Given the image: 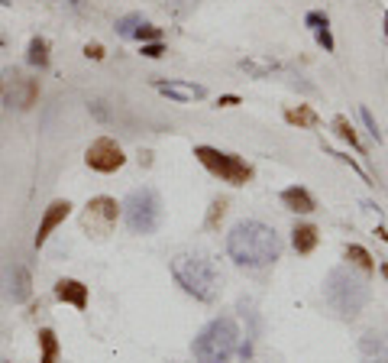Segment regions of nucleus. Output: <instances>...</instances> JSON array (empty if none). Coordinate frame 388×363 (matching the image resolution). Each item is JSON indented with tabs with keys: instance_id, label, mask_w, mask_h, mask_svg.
Returning a JSON list of instances; mask_svg holds the SVG:
<instances>
[{
	"instance_id": "nucleus-1",
	"label": "nucleus",
	"mask_w": 388,
	"mask_h": 363,
	"mask_svg": "<svg viewBox=\"0 0 388 363\" xmlns=\"http://www.w3.org/2000/svg\"><path fill=\"white\" fill-rule=\"evenodd\" d=\"M285 250V240L272 224L256 218L237 221L227 234V257L239 269H265Z\"/></svg>"
},
{
	"instance_id": "nucleus-2",
	"label": "nucleus",
	"mask_w": 388,
	"mask_h": 363,
	"mask_svg": "<svg viewBox=\"0 0 388 363\" xmlns=\"http://www.w3.org/2000/svg\"><path fill=\"white\" fill-rule=\"evenodd\" d=\"M168 269H172L175 283L182 285L191 299L211 305L223 295V273L207 253H178Z\"/></svg>"
},
{
	"instance_id": "nucleus-3",
	"label": "nucleus",
	"mask_w": 388,
	"mask_h": 363,
	"mask_svg": "<svg viewBox=\"0 0 388 363\" xmlns=\"http://www.w3.org/2000/svg\"><path fill=\"white\" fill-rule=\"evenodd\" d=\"M324 302L343 318H356L369 302H373V289L365 283L363 276L353 273V266H333L330 273L324 276Z\"/></svg>"
},
{
	"instance_id": "nucleus-4",
	"label": "nucleus",
	"mask_w": 388,
	"mask_h": 363,
	"mask_svg": "<svg viewBox=\"0 0 388 363\" xmlns=\"http://www.w3.org/2000/svg\"><path fill=\"white\" fill-rule=\"evenodd\" d=\"M239 324L233 315H220L214 321H207L198 331L191 350L198 363H230L239 350Z\"/></svg>"
},
{
	"instance_id": "nucleus-5",
	"label": "nucleus",
	"mask_w": 388,
	"mask_h": 363,
	"mask_svg": "<svg viewBox=\"0 0 388 363\" xmlns=\"http://www.w3.org/2000/svg\"><path fill=\"white\" fill-rule=\"evenodd\" d=\"M120 214L127 221L130 234H156L162 218H165V208H162V195L156 192L152 185H143V188H133V192L120 202Z\"/></svg>"
},
{
	"instance_id": "nucleus-6",
	"label": "nucleus",
	"mask_w": 388,
	"mask_h": 363,
	"mask_svg": "<svg viewBox=\"0 0 388 363\" xmlns=\"http://www.w3.org/2000/svg\"><path fill=\"white\" fill-rule=\"evenodd\" d=\"M194 159H198L214 178H220V182H227V185H233V188L249 185L253 176H256L253 166L246 159H239L237 153H223L217 146H194Z\"/></svg>"
},
{
	"instance_id": "nucleus-7",
	"label": "nucleus",
	"mask_w": 388,
	"mask_h": 363,
	"mask_svg": "<svg viewBox=\"0 0 388 363\" xmlns=\"http://www.w3.org/2000/svg\"><path fill=\"white\" fill-rule=\"evenodd\" d=\"M117 221H120V204L111 195H97L81 211V230L87 237H94V240H104L107 234H113Z\"/></svg>"
},
{
	"instance_id": "nucleus-8",
	"label": "nucleus",
	"mask_w": 388,
	"mask_h": 363,
	"mask_svg": "<svg viewBox=\"0 0 388 363\" xmlns=\"http://www.w3.org/2000/svg\"><path fill=\"white\" fill-rule=\"evenodd\" d=\"M85 162H87V169L101 172V176H111V172L127 166V156H123V149H120V143L113 137H97L85 149Z\"/></svg>"
},
{
	"instance_id": "nucleus-9",
	"label": "nucleus",
	"mask_w": 388,
	"mask_h": 363,
	"mask_svg": "<svg viewBox=\"0 0 388 363\" xmlns=\"http://www.w3.org/2000/svg\"><path fill=\"white\" fill-rule=\"evenodd\" d=\"M0 295L13 305H23L32 299V276L23 263H7L0 269Z\"/></svg>"
},
{
	"instance_id": "nucleus-10",
	"label": "nucleus",
	"mask_w": 388,
	"mask_h": 363,
	"mask_svg": "<svg viewBox=\"0 0 388 363\" xmlns=\"http://www.w3.org/2000/svg\"><path fill=\"white\" fill-rule=\"evenodd\" d=\"M68 214H72V202H68V198H56V202L42 211L39 230H36V240H32V243H36V247H46V240L52 237V230H56V227H62Z\"/></svg>"
},
{
	"instance_id": "nucleus-11",
	"label": "nucleus",
	"mask_w": 388,
	"mask_h": 363,
	"mask_svg": "<svg viewBox=\"0 0 388 363\" xmlns=\"http://www.w3.org/2000/svg\"><path fill=\"white\" fill-rule=\"evenodd\" d=\"M156 91L168 101H178V104H191V101H204L207 97V88L194 85V81H156Z\"/></svg>"
},
{
	"instance_id": "nucleus-12",
	"label": "nucleus",
	"mask_w": 388,
	"mask_h": 363,
	"mask_svg": "<svg viewBox=\"0 0 388 363\" xmlns=\"http://www.w3.org/2000/svg\"><path fill=\"white\" fill-rule=\"evenodd\" d=\"M359 360L363 363H388V331L369 328L359 338Z\"/></svg>"
},
{
	"instance_id": "nucleus-13",
	"label": "nucleus",
	"mask_w": 388,
	"mask_h": 363,
	"mask_svg": "<svg viewBox=\"0 0 388 363\" xmlns=\"http://www.w3.org/2000/svg\"><path fill=\"white\" fill-rule=\"evenodd\" d=\"M52 292H56L58 302H65V305H75L78 312H85L87 302H91V292H87V285L81 283V279H68V276H65V279H58Z\"/></svg>"
},
{
	"instance_id": "nucleus-14",
	"label": "nucleus",
	"mask_w": 388,
	"mask_h": 363,
	"mask_svg": "<svg viewBox=\"0 0 388 363\" xmlns=\"http://www.w3.org/2000/svg\"><path fill=\"white\" fill-rule=\"evenodd\" d=\"M304 26L314 32L317 46L324 49V52H337V42H333V32H330V16L320 13V10H311V13L304 16Z\"/></svg>"
},
{
	"instance_id": "nucleus-15",
	"label": "nucleus",
	"mask_w": 388,
	"mask_h": 363,
	"mask_svg": "<svg viewBox=\"0 0 388 363\" xmlns=\"http://www.w3.org/2000/svg\"><path fill=\"white\" fill-rule=\"evenodd\" d=\"M282 204H285L288 211H294V214H311V211H317V202H314V195L308 192L304 185H288L282 188Z\"/></svg>"
},
{
	"instance_id": "nucleus-16",
	"label": "nucleus",
	"mask_w": 388,
	"mask_h": 363,
	"mask_svg": "<svg viewBox=\"0 0 388 363\" xmlns=\"http://www.w3.org/2000/svg\"><path fill=\"white\" fill-rule=\"evenodd\" d=\"M317 243H320V230H317V224L298 221V224L292 227V247H294V253L308 257V253L317 250Z\"/></svg>"
},
{
	"instance_id": "nucleus-17",
	"label": "nucleus",
	"mask_w": 388,
	"mask_h": 363,
	"mask_svg": "<svg viewBox=\"0 0 388 363\" xmlns=\"http://www.w3.org/2000/svg\"><path fill=\"white\" fill-rule=\"evenodd\" d=\"M239 68H243L249 78H269L272 72H278L282 68V62L272 56H246L243 62H239Z\"/></svg>"
},
{
	"instance_id": "nucleus-18",
	"label": "nucleus",
	"mask_w": 388,
	"mask_h": 363,
	"mask_svg": "<svg viewBox=\"0 0 388 363\" xmlns=\"http://www.w3.org/2000/svg\"><path fill=\"white\" fill-rule=\"evenodd\" d=\"M285 123L301 127V130H314L317 123H320V117H317V111L311 104H298V107H288L285 111Z\"/></svg>"
},
{
	"instance_id": "nucleus-19",
	"label": "nucleus",
	"mask_w": 388,
	"mask_h": 363,
	"mask_svg": "<svg viewBox=\"0 0 388 363\" xmlns=\"http://www.w3.org/2000/svg\"><path fill=\"white\" fill-rule=\"evenodd\" d=\"M330 127H333V133L343 140V143H349L353 149H356L359 156H365V146L359 143V137H356V130H353V123H349V117H343V113H337L330 121Z\"/></svg>"
},
{
	"instance_id": "nucleus-20",
	"label": "nucleus",
	"mask_w": 388,
	"mask_h": 363,
	"mask_svg": "<svg viewBox=\"0 0 388 363\" xmlns=\"http://www.w3.org/2000/svg\"><path fill=\"white\" fill-rule=\"evenodd\" d=\"M26 62L32 65V68H49V39L46 36H32L30 46H26Z\"/></svg>"
},
{
	"instance_id": "nucleus-21",
	"label": "nucleus",
	"mask_w": 388,
	"mask_h": 363,
	"mask_svg": "<svg viewBox=\"0 0 388 363\" xmlns=\"http://www.w3.org/2000/svg\"><path fill=\"white\" fill-rule=\"evenodd\" d=\"M343 257L349 259V266H359L363 273H369V276L375 273V259H373V253L365 250V247H359V243H346Z\"/></svg>"
},
{
	"instance_id": "nucleus-22",
	"label": "nucleus",
	"mask_w": 388,
	"mask_h": 363,
	"mask_svg": "<svg viewBox=\"0 0 388 363\" xmlns=\"http://www.w3.org/2000/svg\"><path fill=\"white\" fill-rule=\"evenodd\" d=\"M39 363H58V338L52 328H39Z\"/></svg>"
},
{
	"instance_id": "nucleus-23",
	"label": "nucleus",
	"mask_w": 388,
	"mask_h": 363,
	"mask_svg": "<svg viewBox=\"0 0 388 363\" xmlns=\"http://www.w3.org/2000/svg\"><path fill=\"white\" fill-rule=\"evenodd\" d=\"M139 23H146V16L143 13H127V16H120L117 20V36L120 39H133V32H136V26Z\"/></svg>"
},
{
	"instance_id": "nucleus-24",
	"label": "nucleus",
	"mask_w": 388,
	"mask_h": 363,
	"mask_svg": "<svg viewBox=\"0 0 388 363\" xmlns=\"http://www.w3.org/2000/svg\"><path fill=\"white\" fill-rule=\"evenodd\" d=\"M36 97H39V81H36V78H26V81H23V97L16 101V104H20V111H30V107L36 104Z\"/></svg>"
},
{
	"instance_id": "nucleus-25",
	"label": "nucleus",
	"mask_w": 388,
	"mask_h": 363,
	"mask_svg": "<svg viewBox=\"0 0 388 363\" xmlns=\"http://www.w3.org/2000/svg\"><path fill=\"white\" fill-rule=\"evenodd\" d=\"M133 39H139V42H158V39H162V30H158V26H152V23H139V26H136V32H133Z\"/></svg>"
},
{
	"instance_id": "nucleus-26",
	"label": "nucleus",
	"mask_w": 388,
	"mask_h": 363,
	"mask_svg": "<svg viewBox=\"0 0 388 363\" xmlns=\"http://www.w3.org/2000/svg\"><path fill=\"white\" fill-rule=\"evenodd\" d=\"M223 211H227V198H214V202H211V211H207V221H204V224L211 227V230H214V227L220 224Z\"/></svg>"
},
{
	"instance_id": "nucleus-27",
	"label": "nucleus",
	"mask_w": 388,
	"mask_h": 363,
	"mask_svg": "<svg viewBox=\"0 0 388 363\" xmlns=\"http://www.w3.org/2000/svg\"><path fill=\"white\" fill-rule=\"evenodd\" d=\"M359 117H363L365 130H369V133H373V140H375V143H382V130H379V123H375L373 111H369V107H359Z\"/></svg>"
},
{
	"instance_id": "nucleus-28",
	"label": "nucleus",
	"mask_w": 388,
	"mask_h": 363,
	"mask_svg": "<svg viewBox=\"0 0 388 363\" xmlns=\"http://www.w3.org/2000/svg\"><path fill=\"white\" fill-rule=\"evenodd\" d=\"M146 59H162L165 56V42L158 39V42H143V49H139Z\"/></svg>"
},
{
	"instance_id": "nucleus-29",
	"label": "nucleus",
	"mask_w": 388,
	"mask_h": 363,
	"mask_svg": "<svg viewBox=\"0 0 388 363\" xmlns=\"http://www.w3.org/2000/svg\"><path fill=\"white\" fill-rule=\"evenodd\" d=\"M327 153H330V156H337V159H343V162H346V166H349V169H353V172H359V178H363V182H373V178L365 176V169H363V166H359L356 159H349L346 153H333V149H327Z\"/></svg>"
},
{
	"instance_id": "nucleus-30",
	"label": "nucleus",
	"mask_w": 388,
	"mask_h": 363,
	"mask_svg": "<svg viewBox=\"0 0 388 363\" xmlns=\"http://www.w3.org/2000/svg\"><path fill=\"white\" fill-rule=\"evenodd\" d=\"M85 56H87V59H94V62H101V59L107 56V52H104L101 42H87V46H85Z\"/></svg>"
},
{
	"instance_id": "nucleus-31",
	"label": "nucleus",
	"mask_w": 388,
	"mask_h": 363,
	"mask_svg": "<svg viewBox=\"0 0 388 363\" xmlns=\"http://www.w3.org/2000/svg\"><path fill=\"white\" fill-rule=\"evenodd\" d=\"M239 104V97L237 94H223V97H217V107H237Z\"/></svg>"
},
{
	"instance_id": "nucleus-32",
	"label": "nucleus",
	"mask_w": 388,
	"mask_h": 363,
	"mask_svg": "<svg viewBox=\"0 0 388 363\" xmlns=\"http://www.w3.org/2000/svg\"><path fill=\"white\" fill-rule=\"evenodd\" d=\"M379 273H382V279H385V283H388V263H382V266H379Z\"/></svg>"
},
{
	"instance_id": "nucleus-33",
	"label": "nucleus",
	"mask_w": 388,
	"mask_h": 363,
	"mask_svg": "<svg viewBox=\"0 0 388 363\" xmlns=\"http://www.w3.org/2000/svg\"><path fill=\"white\" fill-rule=\"evenodd\" d=\"M68 4H72V7H85V0H68Z\"/></svg>"
},
{
	"instance_id": "nucleus-34",
	"label": "nucleus",
	"mask_w": 388,
	"mask_h": 363,
	"mask_svg": "<svg viewBox=\"0 0 388 363\" xmlns=\"http://www.w3.org/2000/svg\"><path fill=\"white\" fill-rule=\"evenodd\" d=\"M385 39H388V10H385Z\"/></svg>"
},
{
	"instance_id": "nucleus-35",
	"label": "nucleus",
	"mask_w": 388,
	"mask_h": 363,
	"mask_svg": "<svg viewBox=\"0 0 388 363\" xmlns=\"http://www.w3.org/2000/svg\"><path fill=\"white\" fill-rule=\"evenodd\" d=\"M10 4H13V0H0V7H10Z\"/></svg>"
},
{
	"instance_id": "nucleus-36",
	"label": "nucleus",
	"mask_w": 388,
	"mask_h": 363,
	"mask_svg": "<svg viewBox=\"0 0 388 363\" xmlns=\"http://www.w3.org/2000/svg\"><path fill=\"white\" fill-rule=\"evenodd\" d=\"M0 94H4V78H0Z\"/></svg>"
},
{
	"instance_id": "nucleus-37",
	"label": "nucleus",
	"mask_w": 388,
	"mask_h": 363,
	"mask_svg": "<svg viewBox=\"0 0 388 363\" xmlns=\"http://www.w3.org/2000/svg\"><path fill=\"white\" fill-rule=\"evenodd\" d=\"M0 363H7V360H0Z\"/></svg>"
}]
</instances>
